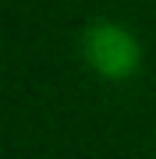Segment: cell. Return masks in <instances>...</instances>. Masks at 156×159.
<instances>
[{
    "label": "cell",
    "instance_id": "1",
    "mask_svg": "<svg viewBox=\"0 0 156 159\" xmlns=\"http://www.w3.org/2000/svg\"><path fill=\"white\" fill-rule=\"evenodd\" d=\"M89 57H92V64L99 71L124 74L135 64V46H131V39L124 32L110 29V25H99V29L89 32Z\"/></svg>",
    "mask_w": 156,
    "mask_h": 159
}]
</instances>
